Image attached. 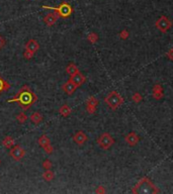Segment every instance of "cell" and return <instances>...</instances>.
Returning <instances> with one entry per match:
<instances>
[{
  "mask_svg": "<svg viewBox=\"0 0 173 194\" xmlns=\"http://www.w3.org/2000/svg\"><path fill=\"white\" fill-rule=\"evenodd\" d=\"M4 44H5V40L3 39L1 36H0V50H1L3 47H4Z\"/></svg>",
  "mask_w": 173,
  "mask_h": 194,
  "instance_id": "obj_33",
  "label": "cell"
},
{
  "mask_svg": "<svg viewBox=\"0 0 173 194\" xmlns=\"http://www.w3.org/2000/svg\"><path fill=\"white\" fill-rule=\"evenodd\" d=\"M59 111H60V114H61L62 116H64V117H68L71 114V108L69 107L67 104L62 105Z\"/></svg>",
  "mask_w": 173,
  "mask_h": 194,
  "instance_id": "obj_18",
  "label": "cell"
},
{
  "mask_svg": "<svg viewBox=\"0 0 173 194\" xmlns=\"http://www.w3.org/2000/svg\"><path fill=\"white\" fill-rule=\"evenodd\" d=\"M44 8H48V9H54L56 13H58V15H60L63 18H66L68 16H70L73 9H72L71 5L67 2H63L60 4L59 7L55 8V7H48V6H43Z\"/></svg>",
  "mask_w": 173,
  "mask_h": 194,
  "instance_id": "obj_4",
  "label": "cell"
},
{
  "mask_svg": "<svg viewBox=\"0 0 173 194\" xmlns=\"http://www.w3.org/2000/svg\"><path fill=\"white\" fill-rule=\"evenodd\" d=\"M97 144L102 150H108L114 146L115 139L108 132H104L97 139Z\"/></svg>",
  "mask_w": 173,
  "mask_h": 194,
  "instance_id": "obj_5",
  "label": "cell"
},
{
  "mask_svg": "<svg viewBox=\"0 0 173 194\" xmlns=\"http://www.w3.org/2000/svg\"><path fill=\"white\" fill-rule=\"evenodd\" d=\"M86 111H87V112L89 113V114H94V113H95V111H96V107L86 105Z\"/></svg>",
  "mask_w": 173,
  "mask_h": 194,
  "instance_id": "obj_30",
  "label": "cell"
},
{
  "mask_svg": "<svg viewBox=\"0 0 173 194\" xmlns=\"http://www.w3.org/2000/svg\"><path fill=\"white\" fill-rule=\"evenodd\" d=\"M132 100H133L135 103H140L141 101L143 100V97L139 92H136V93H134L133 96H132Z\"/></svg>",
  "mask_w": 173,
  "mask_h": 194,
  "instance_id": "obj_24",
  "label": "cell"
},
{
  "mask_svg": "<svg viewBox=\"0 0 173 194\" xmlns=\"http://www.w3.org/2000/svg\"><path fill=\"white\" fill-rule=\"evenodd\" d=\"M70 80L73 82V83L76 85L77 87H79V86H81V85H83L84 83H85L86 77L81 72H77L76 74H74V75L71 76Z\"/></svg>",
  "mask_w": 173,
  "mask_h": 194,
  "instance_id": "obj_10",
  "label": "cell"
},
{
  "mask_svg": "<svg viewBox=\"0 0 173 194\" xmlns=\"http://www.w3.org/2000/svg\"><path fill=\"white\" fill-rule=\"evenodd\" d=\"M2 144H3V146H4L5 148L11 149L14 146V139H12L11 136H5V138L3 139Z\"/></svg>",
  "mask_w": 173,
  "mask_h": 194,
  "instance_id": "obj_17",
  "label": "cell"
},
{
  "mask_svg": "<svg viewBox=\"0 0 173 194\" xmlns=\"http://www.w3.org/2000/svg\"><path fill=\"white\" fill-rule=\"evenodd\" d=\"M0 164H1V160H0Z\"/></svg>",
  "mask_w": 173,
  "mask_h": 194,
  "instance_id": "obj_34",
  "label": "cell"
},
{
  "mask_svg": "<svg viewBox=\"0 0 173 194\" xmlns=\"http://www.w3.org/2000/svg\"><path fill=\"white\" fill-rule=\"evenodd\" d=\"M44 150H45V152L47 153V154H52L53 153V147H52V145L51 144H49V145H47L46 147H44L43 148Z\"/></svg>",
  "mask_w": 173,
  "mask_h": 194,
  "instance_id": "obj_29",
  "label": "cell"
},
{
  "mask_svg": "<svg viewBox=\"0 0 173 194\" xmlns=\"http://www.w3.org/2000/svg\"><path fill=\"white\" fill-rule=\"evenodd\" d=\"M132 192L135 194H152V193H160L159 188L154 185L153 182L148 177H143L134 188L132 189Z\"/></svg>",
  "mask_w": 173,
  "mask_h": 194,
  "instance_id": "obj_1",
  "label": "cell"
},
{
  "mask_svg": "<svg viewBox=\"0 0 173 194\" xmlns=\"http://www.w3.org/2000/svg\"><path fill=\"white\" fill-rule=\"evenodd\" d=\"M24 155H26V151H24L20 146L16 145V146H13V147L11 148L10 156L14 159V160H16V161L21 160V159L24 157Z\"/></svg>",
  "mask_w": 173,
  "mask_h": 194,
  "instance_id": "obj_7",
  "label": "cell"
},
{
  "mask_svg": "<svg viewBox=\"0 0 173 194\" xmlns=\"http://www.w3.org/2000/svg\"><path fill=\"white\" fill-rule=\"evenodd\" d=\"M58 13H56V12H51V13H48L46 15L45 17H44V22L48 25V26H52L53 24L56 23V21L58 19Z\"/></svg>",
  "mask_w": 173,
  "mask_h": 194,
  "instance_id": "obj_12",
  "label": "cell"
},
{
  "mask_svg": "<svg viewBox=\"0 0 173 194\" xmlns=\"http://www.w3.org/2000/svg\"><path fill=\"white\" fill-rule=\"evenodd\" d=\"M16 119L18 120V122H19V123H24L27 120V116H26V113L20 112V113H18L16 115Z\"/></svg>",
  "mask_w": 173,
  "mask_h": 194,
  "instance_id": "obj_23",
  "label": "cell"
},
{
  "mask_svg": "<svg viewBox=\"0 0 173 194\" xmlns=\"http://www.w3.org/2000/svg\"><path fill=\"white\" fill-rule=\"evenodd\" d=\"M43 178L46 181H52L54 179V173H53V171H51V169L46 170L45 173L43 174Z\"/></svg>",
  "mask_w": 173,
  "mask_h": 194,
  "instance_id": "obj_21",
  "label": "cell"
},
{
  "mask_svg": "<svg viewBox=\"0 0 173 194\" xmlns=\"http://www.w3.org/2000/svg\"><path fill=\"white\" fill-rule=\"evenodd\" d=\"M76 89H77V86L71 80L67 81L64 85H63V90H64L65 93H67L68 95H72Z\"/></svg>",
  "mask_w": 173,
  "mask_h": 194,
  "instance_id": "obj_13",
  "label": "cell"
},
{
  "mask_svg": "<svg viewBox=\"0 0 173 194\" xmlns=\"http://www.w3.org/2000/svg\"><path fill=\"white\" fill-rule=\"evenodd\" d=\"M155 26L157 30H159L161 33L165 34L166 31H168L172 27V22L169 20L168 17L162 15L161 17H159L155 22Z\"/></svg>",
  "mask_w": 173,
  "mask_h": 194,
  "instance_id": "obj_6",
  "label": "cell"
},
{
  "mask_svg": "<svg viewBox=\"0 0 173 194\" xmlns=\"http://www.w3.org/2000/svg\"><path fill=\"white\" fill-rule=\"evenodd\" d=\"M37 143H39V145L41 146V147L44 148V147H46L47 145L51 144V139H49L48 136L43 135V136H41L39 138V141H37Z\"/></svg>",
  "mask_w": 173,
  "mask_h": 194,
  "instance_id": "obj_15",
  "label": "cell"
},
{
  "mask_svg": "<svg viewBox=\"0 0 173 194\" xmlns=\"http://www.w3.org/2000/svg\"><path fill=\"white\" fill-rule=\"evenodd\" d=\"M140 139H141V138L137 135L136 132H129L127 136H125V142L127 143L129 146H131V147H135V146H136L138 143L140 142Z\"/></svg>",
  "mask_w": 173,
  "mask_h": 194,
  "instance_id": "obj_8",
  "label": "cell"
},
{
  "mask_svg": "<svg viewBox=\"0 0 173 194\" xmlns=\"http://www.w3.org/2000/svg\"><path fill=\"white\" fill-rule=\"evenodd\" d=\"M40 49V44L36 40H30L26 44V50H29L33 53H37Z\"/></svg>",
  "mask_w": 173,
  "mask_h": 194,
  "instance_id": "obj_14",
  "label": "cell"
},
{
  "mask_svg": "<svg viewBox=\"0 0 173 194\" xmlns=\"http://www.w3.org/2000/svg\"><path fill=\"white\" fill-rule=\"evenodd\" d=\"M66 72H67L70 76H72V75L76 74L77 72H79V69H78V67L75 64H69L67 66V68H66Z\"/></svg>",
  "mask_w": 173,
  "mask_h": 194,
  "instance_id": "obj_19",
  "label": "cell"
},
{
  "mask_svg": "<svg viewBox=\"0 0 173 194\" xmlns=\"http://www.w3.org/2000/svg\"><path fill=\"white\" fill-rule=\"evenodd\" d=\"M73 141L76 143L77 145H84L85 143L87 142V136L83 132H81V130H79V132H77L73 136Z\"/></svg>",
  "mask_w": 173,
  "mask_h": 194,
  "instance_id": "obj_11",
  "label": "cell"
},
{
  "mask_svg": "<svg viewBox=\"0 0 173 194\" xmlns=\"http://www.w3.org/2000/svg\"><path fill=\"white\" fill-rule=\"evenodd\" d=\"M87 41L91 44H95L98 41V36L95 33H90L87 36Z\"/></svg>",
  "mask_w": 173,
  "mask_h": 194,
  "instance_id": "obj_22",
  "label": "cell"
},
{
  "mask_svg": "<svg viewBox=\"0 0 173 194\" xmlns=\"http://www.w3.org/2000/svg\"><path fill=\"white\" fill-rule=\"evenodd\" d=\"M152 95L154 97V99L160 100L164 97V91H163V87L161 86V84L156 83L152 88Z\"/></svg>",
  "mask_w": 173,
  "mask_h": 194,
  "instance_id": "obj_9",
  "label": "cell"
},
{
  "mask_svg": "<svg viewBox=\"0 0 173 194\" xmlns=\"http://www.w3.org/2000/svg\"><path fill=\"white\" fill-rule=\"evenodd\" d=\"M118 36H119V39L125 41V40L129 39V37H130V33H129L127 30H122L121 33H119Z\"/></svg>",
  "mask_w": 173,
  "mask_h": 194,
  "instance_id": "obj_26",
  "label": "cell"
},
{
  "mask_svg": "<svg viewBox=\"0 0 173 194\" xmlns=\"http://www.w3.org/2000/svg\"><path fill=\"white\" fill-rule=\"evenodd\" d=\"M166 57H167L169 60L173 61V49H170L167 53H166Z\"/></svg>",
  "mask_w": 173,
  "mask_h": 194,
  "instance_id": "obj_31",
  "label": "cell"
},
{
  "mask_svg": "<svg viewBox=\"0 0 173 194\" xmlns=\"http://www.w3.org/2000/svg\"><path fill=\"white\" fill-rule=\"evenodd\" d=\"M96 193H105V189L103 186H98L97 187V189L95 190Z\"/></svg>",
  "mask_w": 173,
  "mask_h": 194,
  "instance_id": "obj_32",
  "label": "cell"
},
{
  "mask_svg": "<svg viewBox=\"0 0 173 194\" xmlns=\"http://www.w3.org/2000/svg\"><path fill=\"white\" fill-rule=\"evenodd\" d=\"M30 120H31V122L34 123V125H39L40 122H42L43 116L40 112H34L30 115Z\"/></svg>",
  "mask_w": 173,
  "mask_h": 194,
  "instance_id": "obj_16",
  "label": "cell"
},
{
  "mask_svg": "<svg viewBox=\"0 0 173 194\" xmlns=\"http://www.w3.org/2000/svg\"><path fill=\"white\" fill-rule=\"evenodd\" d=\"M104 102L108 104L109 108H111L112 110H115L124 103V98H122V96L118 91L112 90L104 98Z\"/></svg>",
  "mask_w": 173,
  "mask_h": 194,
  "instance_id": "obj_2",
  "label": "cell"
},
{
  "mask_svg": "<svg viewBox=\"0 0 173 194\" xmlns=\"http://www.w3.org/2000/svg\"><path fill=\"white\" fill-rule=\"evenodd\" d=\"M43 168L45 170H49L52 168V162L49 160H45L43 162Z\"/></svg>",
  "mask_w": 173,
  "mask_h": 194,
  "instance_id": "obj_27",
  "label": "cell"
},
{
  "mask_svg": "<svg viewBox=\"0 0 173 194\" xmlns=\"http://www.w3.org/2000/svg\"><path fill=\"white\" fill-rule=\"evenodd\" d=\"M33 97H36V95L34 93H30L29 91H24L23 88L21 89L19 91V93H18L16 96H15L13 99L9 100L8 102H12V101H19L21 105H29L30 103H34V101L37 100V98H34Z\"/></svg>",
  "mask_w": 173,
  "mask_h": 194,
  "instance_id": "obj_3",
  "label": "cell"
},
{
  "mask_svg": "<svg viewBox=\"0 0 173 194\" xmlns=\"http://www.w3.org/2000/svg\"><path fill=\"white\" fill-rule=\"evenodd\" d=\"M34 53L30 52V51H29V50H26V51H24V53H23V57L26 60H30L34 57Z\"/></svg>",
  "mask_w": 173,
  "mask_h": 194,
  "instance_id": "obj_28",
  "label": "cell"
},
{
  "mask_svg": "<svg viewBox=\"0 0 173 194\" xmlns=\"http://www.w3.org/2000/svg\"><path fill=\"white\" fill-rule=\"evenodd\" d=\"M9 87H10V85H9L7 82H5L4 80H2V79L0 78V92L3 90H7Z\"/></svg>",
  "mask_w": 173,
  "mask_h": 194,
  "instance_id": "obj_25",
  "label": "cell"
},
{
  "mask_svg": "<svg viewBox=\"0 0 173 194\" xmlns=\"http://www.w3.org/2000/svg\"><path fill=\"white\" fill-rule=\"evenodd\" d=\"M86 105L97 107V105H98V100H97L94 96H90V97L87 98V100H86Z\"/></svg>",
  "mask_w": 173,
  "mask_h": 194,
  "instance_id": "obj_20",
  "label": "cell"
}]
</instances>
